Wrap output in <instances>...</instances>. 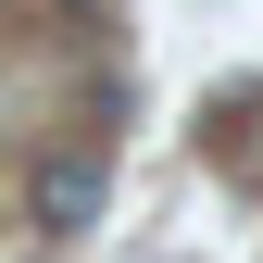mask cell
Instances as JSON below:
<instances>
[{"label": "cell", "instance_id": "obj_1", "mask_svg": "<svg viewBox=\"0 0 263 263\" xmlns=\"http://www.w3.org/2000/svg\"><path fill=\"white\" fill-rule=\"evenodd\" d=\"M25 213H38V238H88V226H101V163L50 151L38 176H25Z\"/></svg>", "mask_w": 263, "mask_h": 263}]
</instances>
